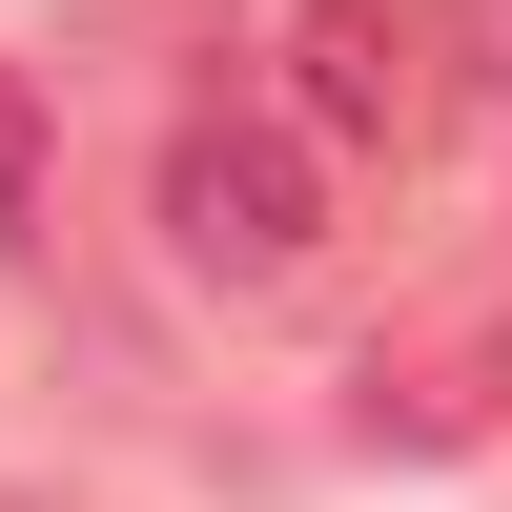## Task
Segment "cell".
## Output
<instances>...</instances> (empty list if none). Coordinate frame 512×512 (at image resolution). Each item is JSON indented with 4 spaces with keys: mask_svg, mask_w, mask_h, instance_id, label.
Returning a JSON list of instances; mask_svg holds the SVG:
<instances>
[{
    "mask_svg": "<svg viewBox=\"0 0 512 512\" xmlns=\"http://www.w3.org/2000/svg\"><path fill=\"white\" fill-rule=\"evenodd\" d=\"M164 246H185L205 287H287V267L328 246V144L267 123V103L185 123V144H164Z\"/></svg>",
    "mask_w": 512,
    "mask_h": 512,
    "instance_id": "cell-1",
    "label": "cell"
},
{
    "mask_svg": "<svg viewBox=\"0 0 512 512\" xmlns=\"http://www.w3.org/2000/svg\"><path fill=\"white\" fill-rule=\"evenodd\" d=\"M431 103H451V0H308L287 21V103L267 123H308L328 164H410Z\"/></svg>",
    "mask_w": 512,
    "mask_h": 512,
    "instance_id": "cell-2",
    "label": "cell"
},
{
    "mask_svg": "<svg viewBox=\"0 0 512 512\" xmlns=\"http://www.w3.org/2000/svg\"><path fill=\"white\" fill-rule=\"evenodd\" d=\"M21 226H41V103L0 82V246H21Z\"/></svg>",
    "mask_w": 512,
    "mask_h": 512,
    "instance_id": "cell-3",
    "label": "cell"
}]
</instances>
